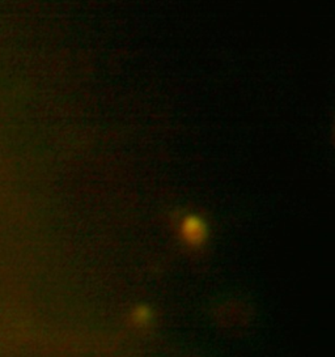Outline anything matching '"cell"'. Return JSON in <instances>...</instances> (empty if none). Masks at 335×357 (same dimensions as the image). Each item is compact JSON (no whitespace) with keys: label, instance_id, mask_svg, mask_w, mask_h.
<instances>
[{"label":"cell","instance_id":"6da1fadb","mask_svg":"<svg viewBox=\"0 0 335 357\" xmlns=\"http://www.w3.org/2000/svg\"><path fill=\"white\" fill-rule=\"evenodd\" d=\"M206 225L197 216H188L185 218L182 222V234L186 241L193 245H199L204 240L206 236Z\"/></svg>","mask_w":335,"mask_h":357}]
</instances>
